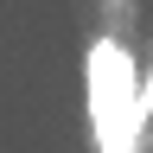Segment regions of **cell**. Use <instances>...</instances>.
I'll list each match as a JSON object with an SVG mask.
<instances>
[{"instance_id": "6da1fadb", "label": "cell", "mask_w": 153, "mask_h": 153, "mask_svg": "<svg viewBox=\"0 0 153 153\" xmlns=\"http://www.w3.org/2000/svg\"><path fill=\"white\" fill-rule=\"evenodd\" d=\"M89 121L102 153H134L140 147L147 115V70H134V57L115 45V38H96L89 51Z\"/></svg>"}, {"instance_id": "7a4b0ae2", "label": "cell", "mask_w": 153, "mask_h": 153, "mask_svg": "<svg viewBox=\"0 0 153 153\" xmlns=\"http://www.w3.org/2000/svg\"><path fill=\"white\" fill-rule=\"evenodd\" d=\"M147 115H153V64H147Z\"/></svg>"}]
</instances>
